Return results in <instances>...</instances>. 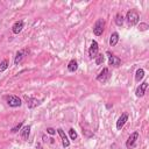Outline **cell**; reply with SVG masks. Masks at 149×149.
<instances>
[{
    "mask_svg": "<svg viewBox=\"0 0 149 149\" xmlns=\"http://www.w3.org/2000/svg\"><path fill=\"white\" fill-rule=\"evenodd\" d=\"M126 19H127V22H128L129 26H135V24H137L139 21H140V15H139V13H137L136 10L130 9V10L127 12Z\"/></svg>",
    "mask_w": 149,
    "mask_h": 149,
    "instance_id": "1",
    "label": "cell"
},
{
    "mask_svg": "<svg viewBox=\"0 0 149 149\" xmlns=\"http://www.w3.org/2000/svg\"><path fill=\"white\" fill-rule=\"evenodd\" d=\"M104 29H105V20L104 19H98L94 27H93V33L94 35L97 36H100L102 33H104Z\"/></svg>",
    "mask_w": 149,
    "mask_h": 149,
    "instance_id": "2",
    "label": "cell"
},
{
    "mask_svg": "<svg viewBox=\"0 0 149 149\" xmlns=\"http://www.w3.org/2000/svg\"><path fill=\"white\" fill-rule=\"evenodd\" d=\"M28 54H29V49H28V48L17 51V52H16V56H15V58H14V63H15L16 65L20 64V63L26 58V56H28Z\"/></svg>",
    "mask_w": 149,
    "mask_h": 149,
    "instance_id": "3",
    "label": "cell"
},
{
    "mask_svg": "<svg viewBox=\"0 0 149 149\" xmlns=\"http://www.w3.org/2000/svg\"><path fill=\"white\" fill-rule=\"evenodd\" d=\"M6 100H7V104L10 107H19L22 104L21 99L19 97H16V95H8V97H6Z\"/></svg>",
    "mask_w": 149,
    "mask_h": 149,
    "instance_id": "4",
    "label": "cell"
},
{
    "mask_svg": "<svg viewBox=\"0 0 149 149\" xmlns=\"http://www.w3.org/2000/svg\"><path fill=\"white\" fill-rule=\"evenodd\" d=\"M109 77H111V73H109L108 68H104V69L101 70V72L98 74L97 80L100 81V83H106V81L109 79Z\"/></svg>",
    "mask_w": 149,
    "mask_h": 149,
    "instance_id": "5",
    "label": "cell"
},
{
    "mask_svg": "<svg viewBox=\"0 0 149 149\" xmlns=\"http://www.w3.org/2000/svg\"><path fill=\"white\" fill-rule=\"evenodd\" d=\"M107 56H108V63H109V65L115 66V68L120 66V64H121V59H120L119 57L114 56V55L111 54L109 51H107Z\"/></svg>",
    "mask_w": 149,
    "mask_h": 149,
    "instance_id": "6",
    "label": "cell"
},
{
    "mask_svg": "<svg viewBox=\"0 0 149 149\" xmlns=\"http://www.w3.org/2000/svg\"><path fill=\"white\" fill-rule=\"evenodd\" d=\"M98 51H99V45L97 41H92V44L88 49V55L91 58H95L98 56Z\"/></svg>",
    "mask_w": 149,
    "mask_h": 149,
    "instance_id": "7",
    "label": "cell"
},
{
    "mask_svg": "<svg viewBox=\"0 0 149 149\" xmlns=\"http://www.w3.org/2000/svg\"><path fill=\"white\" fill-rule=\"evenodd\" d=\"M24 100H26L27 106H28L29 108H35V107H37V106L41 104L40 100H37V99H35V98H31V97H28V95H24Z\"/></svg>",
    "mask_w": 149,
    "mask_h": 149,
    "instance_id": "8",
    "label": "cell"
},
{
    "mask_svg": "<svg viewBox=\"0 0 149 149\" xmlns=\"http://www.w3.org/2000/svg\"><path fill=\"white\" fill-rule=\"evenodd\" d=\"M137 139H139V132H134V133H132L130 136L128 137L127 142H126V147H127V148H132V147H134V144H135V142H136Z\"/></svg>",
    "mask_w": 149,
    "mask_h": 149,
    "instance_id": "9",
    "label": "cell"
},
{
    "mask_svg": "<svg viewBox=\"0 0 149 149\" xmlns=\"http://www.w3.org/2000/svg\"><path fill=\"white\" fill-rule=\"evenodd\" d=\"M57 132H58V134H59V136H61V139H62V144H63V147H64V148L69 147V146H70V141H69L66 134L64 133V130H63L62 128H58Z\"/></svg>",
    "mask_w": 149,
    "mask_h": 149,
    "instance_id": "10",
    "label": "cell"
},
{
    "mask_svg": "<svg viewBox=\"0 0 149 149\" xmlns=\"http://www.w3.org/2000/svg\"><path fill=\"white\" fill-rule=\"evenodd\" d=\"M147 87H148V83L147 81H143L142 84H140V86L136 88V92H135L136 97H143L144 93H146Z\"/></svg>",
    "mask_w": 149,
    "mask_h": 149,
    "instance_id": "11",
    "label": "cell"
},
{
    "mask_svg": "<svg viewBox=\"0 0 149 149\" xmlns=\"http://www.w3.org/2000/svg\"><path fill=\"white\" fill-rule=\"evenodd\" d=\"M127 120H128V113H123V114H121V116L118 119V121H116V128L118 129H121L123 126H125V123L127 122Z\"/></svg>",
    "mask_w": 149,
    "mask_h": 149,
    "instance_id": "12",
    "label": "cell"
},
{
    "mask_svg": "<svg viewBox=\"0 0 149 149\" xmlns=\"http://www.w3.org/2000/svg\"><path fill=\"white\" fill-rule=\"evenodd\" d=\"M22 29H23V22H22V21L15 22V23L13 24V27H12V31H13L14 34H19Z\"/></svg>",
    "mask_w": 149,
    "mask_h": 149,
    "instance_id": "13",
    "label": "cell"
},
{
    "mask_svg": "<svg viewBox=\"0 0 149 149\" xmlns=\"http://www.w3.org/2000/svg\"><path fill=\"white\" fill-rule=\"evenodd\" d=\"M29 134H30V126H24V127L21 129V137H22L23 140H28Z\"/></svg>",
    "mask_w": 149,
    "mask_h": 149,
    "instance_id": "14",
    "label": "cell"
},
{
    "mask_svg": "<svg viewBox=\"0 0 149 149\" xmlns=\"http://www.w3.org/2000/svg\"><path fill=\"white\" fill-rule=\"evenodd\" d=\"M77 69H78V63H77V61H76V59H71V61L69 62V64H68V70H69L70 72H74Z\"/></svg>",
    "mask_w": 149,
    "mask_h": 149,
    "instance_id": "15",
    "label": "cell"
},
{
    "mask_svg": "<svg viewBox=\"0 0 149 149\" xmlns=\"http://www.w3.org/2000/svg\"><path fill=\"white\" fill-rule=\"evenodd\" d=\"M119 42V34L118 33H113L109 37V45L111 47H114L116 45V43Z\"/></svg>",
    "mask_w": 149,
    "mask_h": 149,
    "instance_id": "16",
    "label": "cell"
},
{
    "mask_svg": "<svg viewBox=\"0 0 149 149\" xmlns=\"http://www.w3.org/2000/svg\"><path fill=\"white\" fill-rule=\"evenodd\" d=\"M123 20H125V17H123V15H122V14L118 13V14L115 15V23H116V26L121 27V26L123 24Z\"/></svg>",
    "mask_w": 149,
    "mask_h": 149,
    "instance_id": "17",
    "label": "cell"
},
{
    "mask_svg": "<svg viewBox=\"0 0 149 149\" xmlns=\"http://www.w3.org/2000/svg\"><path fill=\"white\" fill-rule=\"evenodd\" d=\"M143 77H144V70H143V69H137L136 72H135V79H136L137 81H140Z\"/></svg>",
    "mask_w": 149,
    "mask_h": 149,
    "instance_id": "18",
    "label": "cell"
},
{
    "mask_svg": "<svg viewBox=\"0 0 149 149\" xmlns=\"http://www.w3.org/2000/svg\"><path fill=\"white\" fill-rule=\"evenodd\" d=\"M8 65H9V62H8L7 59H3V61L0 63V72H3V71L8 68Z\"/></svg>",
    "mask_w": 149,
    "mask_h": 149,
    "instance_id": "19",
    "label": "cell"
},
{
    "mask_svg": "<svg viewBox=\"0 0 149 149\" xmlns=\"http://www.w3.org/2000/svg\"><path fill=\"white\" fill-rule=\"evenodd\" d=\"M104 59H105V57H104L102 54L98 55V56L95 57V64H97V65H100L101 63H104Z\"/></svg>",
    "mask_w": 149,
    "mask_h": 149,
    "instance_id": "20",
    "label": "cell"
},
{
    "mask_svg": "<svg viewBox=\"0 0 149 149\" xmlns=\"http://www.w3.org/2000/svg\"><path fill=\"white\" fill-rule=\"evenodd\" d=\"M22 125H23V122L21 121V122H20V123H17L15 127H13V128L10 129V132H12V133H17V132H19V130L22 128Z\"/></svg>",
    "mask_w": 149,
    "mask_h": 149,
    "instance_id": "21",
    "label": "cell"
},
{
    "mask_svg": "<svg viewBox=\"0 0 149 149\" xmlns=\"http://www.w3.org/2000/svg\"><path fill=\"white\" fill-rule=\"evenodd\" d=\"M69 135H70L71 140H76V139H77V133H76V130H74L73 128H70V130H69Z\"/></svg>",
    "mask_w": 149,
    "mask_h": 149,
    "instance_id": "22",
    "label": "cell"
},
{
    "mask_svg": "<svg viewBox=\"0 0 149 149\" xmlns=\"http://www.w3.org/2000/svg\"><path fill=\"white\" fill-rule=\"evenodd\" d=\"M149 28V26L147 24V23H140V26H139V29L141 30V31H143V30H147Z\"/></svg>",
    "mask_w": 149,
    "mask_h": 149,
    "instance_id": "23",
    "label": "cell"
},
{
    "mask_svg": "<svg viewBox=\"0 0 149 149\" xmlns=\"http://www.w3.org/2000/svg\"><path fill=\"white\" fill-rule=\"evenodd\" d=\"M47 133L50 134V135H54V134L56 133V130H55L54 128H48V129H47Z\"/></svg>",
    "mask_w": 149,
    "mask_h": 149,
    "instance_id": "24",
    "label": "cell"
},
{
    "mask_svg": "<svg viewBox=\"0 0 149 149\" xmlns=\"http://www.w3.org/2000/svg\"><path fill=\"white\" fill-rule=\"evenodd\" d=\"M36 149H43V147H42L40 143H37V144H36Z\"/></svg>",
    "mask_w": 149,
    "mask_h": 149,
    "instance_id": "25",
    "label": "cell"
}]
</instances>
